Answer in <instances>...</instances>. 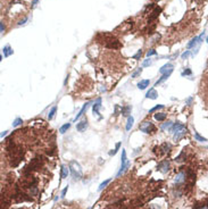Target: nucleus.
<instances>
[{"mask_svg":"<svg viewBox=\"0 0 208 209\" xmlns=\"http://www.w3.org/2000/svg\"><path fill=\"white\" fill-rule=\"evenodd\" d=\"M68 168H70L71 174H72L73 181H80L82 178L83 176L82 168H81V165L76 160H71L70 164H68Z\"/></svg>","mask_w":208,"mask_h":209,"instance_id":"1","label":"nucleus"},{"mask_svg":"<svg viewBox=\"0 0 208 209\" xmlns=\"http://www.w3.org/2000/svg\"><path fill=\"white\" fill-rule=\"evenodd\" d=\"M139 128H140L141 132H143V133H147V134L152 133V132L156 131V127H155V125L151 123V122H149V121L142 122L141 125L139 126Z\"/></svg>","mask_w":208,"mask_h":209,"instance_id":"2","label":"nucleus"},{"mask_svg":"<svg viewBox=\"0 0 208 209\" xmlns=\"http://www.w3.org/2000/svg\"><path fill=\"white\" fill-rule=\"evenodd\" d=\"M158 171L162 172L163 174H166L170 171V163L167 160H163L158 164Z\"/></svg>","mask_w":208,"mask_h":209,"instance_id":"3","label":"nucleus"},{"mask_svg":"<svg viewBox=\"0 0 208 209\" xmlns=\"http://www.w3.org/2000/svg\"><path fill=\"white\" fill-rule=\"evenodd\" d=\"M186 177H188L186 172H180V173L175 176V183H177V184L184 183V182H185V180H186Z\"/></svg>","mask_w":208,"mask_h":209,"instance_id":"4","label":"nucleus"},{"mask_svg":"<svg viewBox=\"0 0 208 209\" xmlns=\"http://www.w3.org/2000/svg\"><path fill=\"white\" fill-rule=\"evenodd\" d=\"M162 13V8L160 7H156L154 10H152V13H151V15L149 16V18H148V23L150 24V22H152V21H155L157 17H158V15Z\"/></svg>","mask_w":208,"mask_h":209,"instance_id":"5","label":"nucleus"},{"mask_svg":"<svg viewBox=\"0 0 208 209\" xmlns=\"http://www.w3.org/2000/svg\"><path fill=\"white\" fill-rule=\"evenodd\" d=\"M186 133H188V130H186V127H184L183 130H181V131L176 132V133H174V136H173V139H174V141H180L181 139H182L183 136L186 135Z\"/></svg>","mask_w":208,"mask_h":209,"instance_id":"6","label":"nucleus"},{"mask_svg":"<svg viewBox=\"0 0 208 209\" xmlns=\"http://www.w3.org/2000/svg\"><path fill=\"white\" fill-rule=\"evenodd\" d=\"M88 128V120H82L81 122H78L77 124H76V130H77L78 132H83L85 131V130Z\"/></svg>","mask_w":208,"mask_h":209,"instance_id":"7","label":"nucleus"},{"mask_svg":"<svg viewBox=\"0 0 208 209\" xmlns=\"http://www.w3.org/2000/svg\"><path fill=\"white\" fill-rule=\"evenodd\" d=\"M184 127H185V125L182 123H180V122H176V123L173 124V126H172V128L170 130L171 131V133H176V132H179V131H181V130H183Z\"/></svg>","mask_w":208,"mask_h":209,"instance_id":"8","label":"nucleus"},{"mask_svg":"<svg viewBox=\"0 0 208 209\" xmlns=\"http://www.w3.org/2000/svg\"><path fill=\"white\" fill-rule=\"evenodd\" d=\"M172 73H173V69H170V71H167L166 73L162 74V77H160L159 80L156 82V84H155V86H157V85H158V84L163 83V82H164L165 80H167V78H168V77H170V76H171V74H172Z\"/></svg>","mask_w":208,"mask_h":209,"instance_id":"9","label":"nucleus"},{"mask_svg":"<svg viewBox=\"0 0 208 209\" xmlns=\"http://www.w3.org/2000/svg\"><path fill=\"white\" fill-rule=\"evenodd\" d=\"M200 42H199V36H194L192 40L186 44V48L188 49H191V48H194V47H199Z\"/></svg>","mask_w":208,"mask_h":209,"instance_id":"10","label":"nucleus"},{"mask_svg":"<svg viewBox=\"0 0 208 209\" xmlns=\"http://www.w3.org/2000/svg\"><path fill=\"white\" fill-rule=\"evenodd\" d=\"M157 97H158V93H157V91L154 88L149 89V91L146 93V98H148V99L155 100V99H157Z\"/></svg>","mask_w":208,"mask_h":209,"instance_id":"11","label":"nucleus"},{"mask_svg":"<svg viewBox=\"0 0 208 209\" xmlns=\"http://www.w3.org/2000/svg\"><path fill=\"white\" fill-rule=\"evenodd\" d=\"M100 107H101V99H97V101L94 102V105H93V107H92V110H93V114H96V115H100V113H99V109H100Z\"/></svg>","mask_w":208,"mask_h":209,"instance_id":"12","label":"nucleus"},{"mask_svg":"<svg viewBox=\"0 0 208 209\" xmlns=\"http://www.w3.org/2000/svg\"><path fill=\"white\" fill-rule=\"evenodd\" d=\"M89 106H90V102H85V104H84V106H83V107H82V109H81V110H80V113H78V114H77V115H76V117L74 118V122H76V121H77V120H78V118H80V117H81V116H82V115H83V114H84V113H85V112H86V109H88V108H89Z\"/></svg>","mask_w":208,"mask_h":209,"instance_id":"13","label":"nucleus"},{"mask_svg":"<svg viewBox=\"0 0 208 209\" xmlns=\"http://www.w3.org/2000/svg\"><path fill=\"white\" fill-rule=\"evenodd\" d=\"M170 69H173V64L167 63V64H165L164 66H162V68L159 69V73L160 74H164V73H166L167 71H170Z\"/></svg>","mask_w":208,"mask_h":209,"instance_id":"14","label":"nucleus"},{"mask_svg":"<svg viewBox=\"0 0 208 209\" xmlns=\"http://www.w3.org/2000/svg\"><path fill=\"white\" fill-rule=\"evenodd\" d=\"M68 173H70V171H68L67 166L63 165L62 168H60V176H62V178H66L68 176Z\"/></svg>","mask_w":208,"mask_h":209,"instance_id":"15","label":"nucleus"},{"mask_svg":"<svg viewBox=\"0 0 208 209\" xmlns=\"http://www.w3.org/2000/svg\"><path fill=\"white\" fill-rule=\"evenodd\" d=\"M160 149L163 150V152L164 153H168L171 151V149H172V145H171L170 143H167V142H165V143H163L162 145H160Z\"/></svg>","mask_w":208,"mask_h":209,"instance_id":"16","label":"nucleus"},{"mask_svg":"<svg viewBox=\"0 0 208 209\" xmlns=\"http://www.w3.org/2000/svg\"><path fill=\"white\" fill-rule=\"evenodd\" d=\"M131 110H132V106H125V107H123L122 108V115L123 116H127L128 117V115L131 114Z\"/></svg>","mask_w":208,"mask_h":209,"instance_id":"17","label":"nucleus"},{"mask_svg":"<svg viewBox=\"0 0 208 209\" xmlns=\"http://www.w3.org/2000/svg\"><path fill=\"white\" fill-rule=\"evenodd\" d=\"M149 83H150L149 80H142V81H140L138 83V88L140 89V90H144L147 86L149 85Z\"/></svg>","mask_w":208,"mask_h":209,"instance_id":"18","label":"nucleus"},{"mask_svg":"<svg viewBox=\"0 0 208 209\" xmlns=\"http://www.w3.org/2000/svg\"><path fill=\"white\" fill-rule=\"evenodd\" d=\"M166 113H157L155 114V120L158 121V122H162V121H165L166 118Z\"/></svg>","mask_w":208,"mask_h":209,"instance_id":"19","label":"nucleus"},{"mask_svg":"<svg viewBox=\"0 0 208 209\" xmlns=\"http://www.w3.org/2000/svg\"><path fill=\"white\" fill-rule=\"evenodd\" d=\"M2 50H4V56L5 57H9L10 55H13V52H14L13 51V49L10 48V46H5Z\"/></svg>","mask_w":208,"mask_h":209,"instance_id":"20","label":"nucleus"},{"mask_svg":"<svg viewBox=\"0 0 208 209\" xmlns=\"http://www.w3.org/2000/svg\"><path fill=\"white\" fill-rule=\"evenodd\" d=\"M133 123H134V118L132 116H128L127 117V122H126V131H130L131 127L133 126Z\"/></svg>","mask_w":208,"mask_h":209,"instance_id":"21","label":"nucleus"},{"mask_svg":"<svg viewBox=\"0 0 208 209\" xmlns=\"http://www.w3.org/2000/svg\"><path fill=\"white\" fill-rule=\"evenodd\" d=\"M173 126V122L172 121H167L166 123H164L162 125V130L163 131H167V130H171Z\"/></svg>","mask_w":208,"mask_h":209,"instance_id":"22","label":"nucleus"},{"mask_svg":"<svg viewBox=\"0 0 208 209\" xmlns=\"http://www.w3.org/2000/svg\"><path fill=\"white\" fill-rule=\"evenodd\" d=\"M71 127V123H66V124H64L63 126H60V128H59V133L60 134H64L65 132H67V130Z\"/></svg>","mask_w":208,"mask_h":209,"instance_id":"23","label":"nucleus"},{"mask_svg":"<svg viewBox=\"0 0 208 209\" xmlns=\"http://www.w3.org/2000/svg\"><path fill=\"white\" fill-rule=\"evenodd\" d=\"M56 112H57V107H56V106H54V107L51 108V110L49 112V114H48V120H49V121H51L52 118H54V116H55V114H56Z\"/></svg>","mask_w":208,"mask_h":209,"instance_id":"24","label":"nucleus"},{"mask_svg":"<svg viewBox=\"0 0 208 209\" xmlns=\"http://www.w3.org/2000/svg\"><path fill=\"white\" fill-rule=\"evenodd\" d=\"M194 140H196V141H199V142H205V141H207L206 137L201 136V135H200V134L198 133V132H196V133H194Z\"/></svg>","mask_w":208,"mask_h":209,"instance_id":"25","label":"nucleus"},{"mask_svg":"<svg viewBox=\"0 0 208 209\" xmlns=\"http://www.w3.org/2000/svg\"><path fill=\"white\" fill-rule=\"evenodd\" d=\"M141 73H142V68H140V67H139V68H136V69L134 71V72H133L132 74H131V77H133V78L139 77V76L141 75Z\"/></svg>","mask_w":208,"mask_h":209,"instance_id":"26","label":"nucleus"},{"mask_svg":"<svg viewBox=\"0 0 208 209\" xmlns=\"http://www.w3.org/2000/svg\"><path fill=\"white\" fill-rule=\"evenodd\" d=\"M184 159H185V152L182 151L180 155L177 156V157L175 158V161H176V163H181V161H183Z\"/></svg>","mask_w":208,"mask_h":209,"instance_id":"27","label":"nucleus"},{"mask_svg":"<svg viewBox=\"0 0 208 209\" xmlns=\"http://www.w3.org/2000/svg\"><path fill=\"white\" fill-rule=\"evenodd\" d=\"M22 123H23V121H22V118H19V117H17L16 120H15L14 122H13V126L14 127H17V126H19V125H22Z\"/></svg>","mask_w":208,"mask_h":209,"instance_id":"28","label":"nucleus"},{"mask_svg":"<svg viewBox=\"0 0 208 209\" xmlns=\"http://www.w3.org/2000/svg\"><path fill=\"white\" fill-rule=\"evenodd\" d=\"M191 55H192V54L190 52V50H186L185 52H183V54L181 55V58H182V59H188V58L190 57Z\"/></svg>","mask_w":208,"mask_h":209,"instance_id":"29","label":"nucleus"},{"mask_svg":"<svg viewBox=\"0 0 208 209\" xmlns=\"http://www.w3.org/2000/svg\"><path fill=\"white\" fill-rule=\"evenodd\" d=\"M36 193H38V187L34 185V186L30 187V194L31 195H36Z\"/></svg>","mask_w":208,"mask_h":209,"instance_id":"30","label":"nucleus"},{"mask_svg":"<svg viewBox=\"0 0 208 209\" xmlns=\"http://www.w3.org/2000/svg\"><path fill=\"white\" fill-rule=\"evenodd\" d=\"M109 182H110V180H106V181H104V182H102V183H101V184H100V185H99V189H98V190H99V191H101V190H102V189H104V187H105V186H106V185H107V184H108V183H109Z\"/></svg>","mask_w":208,"mask_h":209,"instance_id":"31","label":"nucleus"},{"mask_svg":"<svg viewBox=\"0 0 208 209\" xmlns=\"http://www.w3.org/2000/svg\"><path fill=\"white\" fill-rule=\"evenodd\" d=\"M162 108H164V106L163 105H157V106H155L154 108H151V109L149 110V113H154V112H156V110H158V109H162Z\"/></svg>","mask_w":208,"mask_h":209,"instance_id":"32","label":"nucleus"},{"mask_svg":"<svg viewBox=\"0 0 208 209\" xmlns=\"http://www.w3.org/2000/svg\"><path fill=\"white\" fill-rule=\"evenodd\" d=\"M150 209H163V207L160 205H158V203H151V205L149 206Z\"/></svg>","mask_w":208,"mask_h":209,"instance_id":"33","label":"nucleus"},{"mask_svg":"<svg viewBox=\"0 0 208 209\" xmlns=\"http://www.w3.org/2000/svg\"><path fill=\"white\" fill-rule=\"evenodd\" d=\"M141 56H142V50H138V52L133 56V59H140Z\"/></svg>","mask_w":208,"mask_h":209,"instance_id":"34","label":"nucleus"},{"mask_svg":"<svg viewBox=\"0 0 208 209\" xmlns=\"http://www.w3.org/2000/svg\"><path fill=\"white\" fill-rule=\"evenodd\" d=\"M150 65H151V60L150 59H146L143 63H142V66H143V67H148Z\"/></svg>","mask_w":208,"mask_h":209,"instance_id":"35","label":"nucleus"},{"mask_svg":"<svg viewBox=\"0 0 208 209\" xmlns=\"http://www.w3.org/2000/svg\"><path fill=\"white\" fill-rule=\"evenodd\" d=\"M156 54H157V52H156V50H155V49H150L149 51L147 52V56L150 57V56H154V55H156Z\"/></svg>","mask_w":208,"mask_h":209,"instance_id":"36","label":"nucleus"},{"mask_svg":"<svg viewBox=\"0 0 208 209\" xmlns=\"http://www.w3.org/2000/svg\"><path fill=\"white\" fill-rule=\"evenodd\" d=\"M192 72H191V69L190 68H186L184 72H182V76H185V75H191Z\"/></svg>","mask_w":208,"mask_h":209,"instance_id":"37","label":"nucleus"},{"mask_svg":"<svg viewBox=\"0 0 208 209\" xmlns=\"http://www.w3.org/2000/svg\"><path fill=\"white\" fill-rule=\"evenodd\" d=\"M25 22H27V17H24L23 19H21L19 22L17 23V24H18V25H24V24H25Z\"/></svg>","mask_w":208,"mask_h":209,"instance_id":"38","label":"nucleus"},{"mask_svg":"<svg viewBox=\"0 0 208 209\" xmlns=\"http://www.w3.org/2000/svg\"><path fill=\"white\" fill-rule=\"evenodd\" d=\"M67 190H68V186H66V187H65V189L62 191V195H60V197H62V198H65V195H66V193H67Z\"/></svg>","mask_w":208,"mask_h":209,"instance_id":"39","label":"nucleus"},{"mask_svg":"<svg viewBox=\"0 0 208 209\" xmlns=\"http://www.w3.org/2000/svg\"><path fill=\"white\" fill-rule=\"evenodd\" d=\"M0 31H1V33L4 34V32H5V24H4V22L0 23Z\"/></svg>","mask_w":208,"mask_h":209,"instance_id":"40","label":"nucleus"},{"mask_svg":"<svg viewBox=\"0 0 208 209\" xmlns=\"http://www.w3.org/2000/svg\"><path fill=\"white\" fill-rule=\"evenodd\" d=\"M117 151H118V150L116 149V148H115L114 150H112V151H109V156H115V155H116V153H117Z\"/></svg>","mask_w":208,"mask_h":209,"instance_id":"41","label":"nucleus"},{"mask_svg":"<svg viewBox=\"0 0 208 209\" xmlns=\"http://www.w3.org/2000/svg\"><path fill=\"white\" fill-rule=\"evenodd\" d=\"M152 7H154V4H149V5H147V6H146V9H144V12H147L148 9H151Z\"/></svg>","mask_w":208,"mask_h":209,"instance_id":"42","label":"nucleus"},{"mask_svg":"<svg viewBox=\"0 0 208 209\" xmlns=\"http://www.w3.org/2000/svg\"><path fill=\"white\" fill-rule=\"evenodd\" d=\"M192 100H193V98H192V97H190V98H188V99H186V100H185V104H186V105H190V104H191V101H192Z\"/></svg>","mask_w":208,"mask_h":209,"instance_id":"43","label":"nucleus"},{"mask_svg":"<svg viewBox=\"0 0 208 209\" xmlns=\"http://www.w3.org/2000/svg\"><path fill=\"white\" fill-rule=\"evenodd\" d=\"M7 132H8V131H4V132H2V133H1V137H4L5 135H6V134H7Z\"/></svg>","mask_w":208,"mask_h":209,"instance_id":"44","label":"nucleus"},{"mask_svg":"<svg viewBox=\"0 0 208 209\" xmlns=\"http://www.w3.org/2000/svg\"><path fill=\"white\" fill-rule=\"evenodd\" d=\"M38 1H39V0H33V1H32V6H35Z\"/></svg>","mask_w":208,"mask_h":209,"instance_id":"45","label":"nucleus"},{"mask_svg":"<svg viewBox=\"0 0 208 209\" xmlns=\"http://www.w3.org/2000/svg\"><path fill=\"white\" fill-rule=\"evenodd\" d=\"M206 68H208V60H207V63H206Z\"/></svg>","mask_w":208,"mask_h":209,"instance_id":"46","label":"nucleus"},{"mask_svg":"<svg viewBox=\"0 0 208 209\" xmlns=\"http://www.w3.org/2000/svg\"><path fill=\"white\" fill-rule=\"evenodd\" d=\"M200 209H208V207H202V208H200Z\"/></svg>","mask_w":208,"mask_h":209,"instance_id":"47","label":"nucleus"},{"mask_svg":"<svg viewBox=\"0 0 208 209\" xmlns=\"http://www.w3.org/2000/svg\"><path fill=\"white\" fill-rule=\"evenodd\" d=\"M206 42H207V43H208V36H207V39H206Z\"/></svg>","mask_w":208,"mask_h":209,"instance_id":"48","label":"nucleus"},{"mask_svg":"<svg viewBox=\"0 0 208 209\" xmlns=\"http://www.w3.org/2000/svg\"><path fill=\"white\" fill-rule=\"evenodd\" d=\"M156 1H160V0H156Z\"/></svg>","mask_w":208,"mask_h":209,"instance_id":"49","label":"nucleus"}]
</instances>
